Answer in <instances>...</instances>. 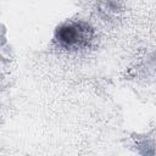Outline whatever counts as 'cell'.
Masks as SVG:
<instances>
[{
  "instance_id": "6da1fadb",
  "label": "cell",
  "mask_w": 156,
  "mask_h": 156,
  "mask_svg": "<svg viewBox=\"0 0 156 156\" xmlns=\"http://www.w3.org/2000/svg\"><path fill=\"white\" fill-rule=\"evenodd\" d=\"M93 38L91 28L83 22H69L56 32V39L67 49H78L89 44Z\"/></svg>"
}]
</instances>
